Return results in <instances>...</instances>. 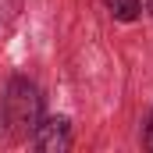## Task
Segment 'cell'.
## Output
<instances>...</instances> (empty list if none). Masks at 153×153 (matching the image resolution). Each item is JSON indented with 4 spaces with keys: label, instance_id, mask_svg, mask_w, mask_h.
Wrapping results in <instances>:
<instances>
[{
    "label": "cell",
    "instance_id": "277c9868",
    "mask_svg": "<svg viewBox=\"0 0 153 153\" xmlns=\"http://www.w3.org/2000/svg\"><path fill=\"white\" fill-rule=\"evenodd\" d=\"M146 146L153 150V111H150V125H146Z\"/></svg>",
    "mask_w": 153,
    "mask_h": 153
},
{
    "label": "cell",
    "instance_id": "6da1fadb",
    "mask_svg": "<svg viewBox=\"0 0 153 153\" xmlns=\"http://www.w3.org/2000/svg\"><path fill=\"white\" fill-rule=\"evenodd\" d=\"M39 117H43V96H39V85L25 75H14L7 82V93H4V125H11V132L18 139H32Z\"/></svg>",
    "mask_w": 153,
    "mask_h": 153
},
{
    "label": "cell",
    "instance_id": "5b68a950",
    "mask_svg": "<svg viewBox=\"0 0 153 153\" xmlns=\"http://www.w3.org/2000/svg\"><path fill=\"white\" fill-rule=\"evenodd\" d=\"M143 7H146V11H150V14H153V0H143Z\"/></svg>",
    "mask_w": 153,
    "mask_h": 153
},
{
    "label": "cell",
    "instance_id": "3957f363",
    "mask_svg": "<svg viewBox=\"0 0 153 153\" xmlns=\"http://www.w3.org/2000/svg\"><path fill=\"white\" fill-rule=\"evenodd\" d=\"M103 4L117 22H135L143 14V0H103Z\"/></svg>",
    "mask_w": 153,
    "mask_h": 153
},
{
    "label": "cell",
    "instance_id": "7a4b0ae2",
    "mask_svg": "<svg viewBox=\"0 0 153 153\" xmlns=\"http://www.w3.org/2000/svg\"><path fill=\"white\" fill-rule=\"evenodd\" d=\"M32 146H36L39 153H64L71 146V121L64 114L39 117L36 132H32Z\"/></svg>",
    "mask_w": 153,
    "mask_h": 153
}]
</instances>
